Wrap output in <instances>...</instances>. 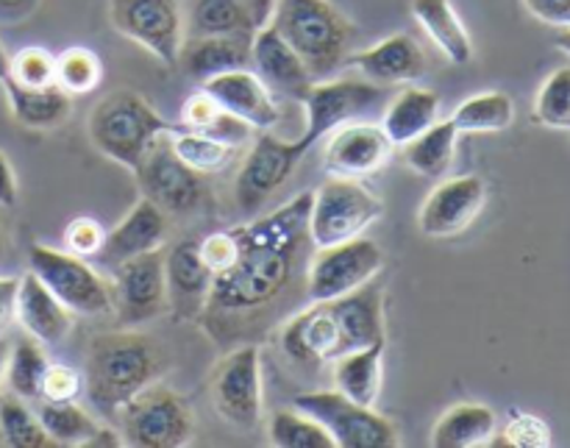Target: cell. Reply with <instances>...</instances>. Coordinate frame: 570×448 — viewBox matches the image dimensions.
I'll list each match as a JSON object with an SVG mask.
<instances>
[{"instance_id": "44", "label": "cell", "mask_w": 570, "mask_h": 448, "mask_svg": "<svg viewBox=\"0 0 570 448\" xmlns=\"http://www.w3.org/2000/svg\"><path fill=\"white\" fill-rule=\"evenodd\" d=\"M104 237V226L98 221H92V217H76L65 228V245L76 256H98Z\"/></svg>"}, {"instance_id": "6", "label": "cell", "mask_w": 570, "mask_h": 448, "mask_svg": "<svg viewBox=\"0 0 570 448\" xmlns=\"http://www.w3.org/2000/svg\"><path fill=\"white\" fill-rule=\"evenodd\" d=\"M384 206L371 189L356 178L328 176L312 189L309 243L312 249L348 243L362 237L382 217Z\"/></svg>"}, {"instance_id": "20", "label": "cell", "mask_w": 570, "mask_h": 448, "mask_svg": "<svg viewBox=\"0 0 570 448\" xmlns=\"http://www.w3.org/2000/svg\"><path fill=\"white\" fill-rule=\"evenodd\" d=\"M212 271L200 256L198 243L184 240L165 251V282H167V312L176 321H198L212 293Z\"/></svg>"}, {"instance_id": "27", "label": "cell", "mask_w": 570, "mask_h": 448, "mask_svg": "<svg viewBox=\"0 0 570 448\" xmlns=\"http://www.w3.org/2000/svg\"><path fill=\"white\" fill-rule=\"evenodd\" d=\"M440 117V95L426 87H406L384 111L382 128L393 148H404L432 128Z\"/></svg>"}, {"instance_id": "5", "label": "cell", "mask_w": 570, "mask_h": 448, "mask_svg": "<svg viewBox=\"0 0 570 448\" xmlns=\"http://www.w3.org/2000/svg\"><path fill=\"white\" fill-rule=\"evenodd\" d=\"M87 132L98 154L134 171L148 154L150 145L161 134L173 132V126L142 95L120 89V92H111L104 100H98V106L89 115Z\"/></svg>"}, {"instance_id": "53", "label": "cell", "mask_w": 570, "mask_h": 448, "mask_svg": "<svg viewBox=\"0 0 570 448\" xmlns=\"http://www.w3.org/2000/svg\"><path fill=\"white\" fill-rule=\"evenodd\" d=\"M6 360H9V349H6V343H0V382L6 377Z\"/></svg>"}, {"instance_id": "54", "label": "cell", "mask_w": 570, "mask_h": 448, "mask_svg": "<svg viewBox=\"0 0 570 448\" xmlns=\"http://www.w3.org/2000/svg\"><path fill=\"white\" fill-rule=\"evenodd\" d=\"M6 254V237H3V226H0V260H3Z\"/></svg>"}, {"instance_id": "31", "label": "cell", "mask_w": 570, "mask_h": 448, "mask_svg": "<svg viewBox=\"0 0 570 448\" xmlns=\"http://www.w3.org/2000/svg\"><path fill=\"white\" fill-rule=\"evenodd\" d=\"M460 143V132L451 120H438L432 128L404 145V162L412 173L423 178H440L451 171Z\"/></svg>"}, {"instance_id": "41", "label": "cell", "mask_w": 570, "mask_h": 448, "mask_svg": "<svg viewBox=\"0 0 570 448\" xmlns=\"http://www.w3.org/2000/svg\"><path fill=\"white\" fill-rule=\"evenodd\" d=\"M6 81L22 89L56 87V56L45 48H22L9 56V76Z\"/></svg>"}, {"instance_id": "14", "label": "cell", "mask_w": 570, "mask_h": 448, "mask_svg": "<svg viewBox=\"0 0 570 448\" xmlns=\"http://www.w3.org/2000/svg\"><path fill=\"white\" fill-rule=\"evenodd\" d=\"M111 310L126 329L142 327L167 312L165 249L134 256L111 267Z\"/></svg>"}, {"instance_id": "9", "label": "cell", "mask_w": 570, "mask_h": 448, "mask_svg": "<svg viewBox=\"0 0 570 448\" xmlns=\"http://www.w3.org/2000/svg\"><path fill=\"white\" fill-rule=\"evenodd\" d=\"M262 357L256 343H239L212 371V405L226 423L254 432L262 423Z\"/></svg>"}, {"instance_id": "22", "label": "cell", "mask_w": 570, "mask_h": 448, "mask_svg": "<svg viewBox=\"0 0 570 448\" xmlns=\"http://www.w3.org/2000/svg\"><path fill=\"white\" fill-rule=\"evenodd\" d=\"M167 232H170V223H167L165 212L156 204H150L148 198H139L134 210L106 234L104 245L98 251V260L104 265L115 267L120 262L134 260V256L165 249Z\"/></svg>"}, {"instance_id": "17", "label": "cell", "mask_w": 570, "mask_h": 448, "mask_svg": "<svg viewBox=\"0 0 570 448\" xmlns=\"http://www.w3.org/2000/svg\"><path fill=\"white\" fill-rule=\"evenodd\" d=\"M488 204V184L479 176H456L438 184L417 212V228L432 240L456 237L473 226Z\"/></svg>"}, {"instance_id": "28", "label": "cell", "mask_w": 570, "mask_h": 448, "mask_svg": "<svg viewBox=\"0 0 570 448\" xmlns=\"http://www.w3.org/2000/svg\"><path fill=\"white\" fill-rule=\"evenodd\" d=\"M3 89L11 117L22 128H31V132H53V128L65 126L70 120L72 100L65 89H22L11 81H3Z\"/></svg>"}, {"instance_id": "37", "label": "cell", "mask_w": 570, "mask_h": 448, "mask_svg": "<svg viewBox=\"0 0 570 448\" xmlns=\"http://www.w3.org/2000/svg\"><path fill=\"white\" fill-rule=\"evenodd\" d=\"M37 416L56 446H83L98 429L92 416L76 401H42Z\"/></svg>"}, {"instance_id": "15", "label": "cell", "mask_w": 570, "mask_h": 448, "mask_svg": "<svg viewBox=\"0 0 570 448\" xmlns=\"http://www.w3.org/2000/svg\"><path fill=\"white\" fill-rule=\"evenodd\" d=\"M387 98V87L373 81H354V78H337V81H315L306 95V128L298 137L301 148L309 154L323 137L345 123L356 120L373 106Z\"/></svg>"}, {"instance_id": "19", "label": "cell", "mask_w": 570, "mask_h": 448, "mask_svg": "<svg viewBox=\"0 0 570 448\" xmlns=\"http://www.w3.org/2000/svg\"><path fill=\"white\" fill-rule=\"evenodd\" d=\"M250 67L259 81L271 89V95L298 100V104H304L315 84L301 56L278 37L273 26L256 28L250 37Z\"/></svg>"}, {"instance_id": "42", "label": "cell", "mask_w": 570, "mask_h": 448, "mask_svg": "<svg viewBox=\"0 0 570 448\" xmlns=\"http://www.w3.org/2000/svg\"><path fill=\"white\" fill-rule=\"evenodd\" d=\"M490 446H510V448H549L551 446V429L543 418L527 416L518 412L504 432L499 438L490 440Z\"/></svg>"}, {"instance_id": "23", "label": "cell", "mask_w": 570, "mask_h": 448, "mask_svg": "<svg viewBox=\"0 0 570 448\" xmlns=\"http://www.w3.org/2000/svg\"><path fill=\"white\" fill-rule=\"evenodd\" d=\"M351 65L373 84H415L426 76V53L410 33H393L373 48L351 56Z\"/></svg>"}, {"instance_id": "30", "label": "cell", "mask_w": 570, "mask_h": 448, "mask_svg": "<svg viewBox=\"0 0 570 448\" xmlns=\"http://www.w3.org/2000/svg\"><path fill=\"white\" fill-rule=\"evenodd\" d=\"M499 429V418L484 405H454L440 416L432 429L434 448H479L490 446Z\"/></svg>"}, {"instance_id": "13", "label": "cell", "mask_w": 570, "mask_h": 448, "mask_svg": "<svg viewBox=\"0 0 570 448\" xmlns=\"http://www.w3.org/2000/svg\"><path fill=\"white\" fill-rule=\"evenodd\" d=\"M134 176H137V187L142 193V198H148L150 204L159 206L167 217H181L189 212L198 210L206 198L204 182L195 171H189L181 159L176 156L170 143V132L161 134L154 145L148 148V154L142 156L137 167H134Z\"/></svg>"}, {"instance_id": "52", "label": "cell", "mask_w": 570, "mask_h": 448, "mask_svg": "<svg viewBox=\"0 0 570 448\" xmlns=\"http://www.w3.org/2000/svg\"><path fill=\"white\" fill-rule=\"evenodd\" d=\"M6 76H9V53H6V48L0 45V84L6 81Z\"/></svg>"}, {"instance_id": "45", "label": "cell", "mask_w": 570, "mask_h": 448, "mask_svg": "<svg viewBox=\"0 0 570 448\" xmlns=\"http://www.w3.org/2000/svg\"><path fill=\"white\" fill-rule=\"evenodd\" d=\"M220 111H223L220 104H217L204 87H200L198 92H193L187 100H184L181 123L184 128H189V132H206V128L217 120Z\"/></svg>"}, {"instance_id": "1", "label": "cell", "mask_w": 570, "mask_h": 448, "mask_svg": "<svg viewBox=\"0 0 570 448\" xmlns=\"http://www.w3.org/2000/svg\"><path fill=\"white\" fill-rule=\"evenodd\" d=\"M309 193L265 217L234 226L237 254L212 279V293L198 323L215 343L239 345L276 327L306 299L309 262Z\"/></svg>"}, {"instance_id": "35", "label": "cell", "mask_w": 570, "mask_h": 448, "mask_svg": "<svg viewBox=\"0 0 570 448\" xmlns=\"http://www.w3.org/2000/svg\"><path fill=\"white\" fill-rule=\"evenodd\" d=\"M0 435L6 446L11 448H50L56 446L45 427L39 423L37 412L26 405V399L9 393H0Z\"/></svg>"}, {"instance_id": "38", "label": "cell", "mask_w": 570, "mask_h": 448, "mask_svg": "<svg viewBox=\"0 0 570 448\" xmlns=\"http://www.w3.org/2000/svg\"><path fill=\"white\" fill-rule=\"evenodd\" d=\"M104 81V61L95 50L67 48L65 53L56 56V87L65 89L67 95H89Z\"/></svg>"}, {"instance_id": "34", "label": "cell", "mask_w": 570, "mask_h": 448, "mask_svg": "<svg viewBox=\"0 0 570 448\" xmlns=\"http://www.w3.org/2000/svg\"><path fill=\"white\" fill-rule=\"evenodd\" d=\"M256 26L243 0H195V37H254Z\"/></svg>"}, {"instance_id": "47", "label": "cell", "mask_w": 570, "mask_h": 448, "mask_svg": "<svg viewBox=\"0 0 570 448\" xmlns=\"http://www.w3.org/2000/svg\"><path fill=\"white\" fill-rule=\"evenodd\" d=\"M17 288H20V279L0 276V338L9 332L17 318Z\"/></svg>"}, {"instance_id": "10", "label": "cell", "mask_w": 570, "mask_h": 448, "mask_svg": "<svg viewBox=\"0 0 570 448\" xmlns=\"http://www.w3.org/2000/svg\"><path fill=\"white\" fill-rule=\"evenodd\" d=\"M31 273L67 306L70 315L98 318L111 310V288L100 279L83 256L70 251H56L48 245H33L28 254Z\"/></svg>"}, {"instance_id": "43", "label": "cell", "mask_w": 570, "mask_h": 448, "mask_svg": "<svg viewBox=\"0 0 570 448\" xmlns=\"http://www.w3.org/2000/svg\"><path fill=\"white\" fill-rule=\"evenodd\" d=\"M83 393V377L70 366H48L39 384V399L42 401H76Z\"/></svg>"}, {"instance_id": "36", "label": "cell", "mask_w": 570, "mask_h": 448, "mask_svg": "<svg viewBox=\"0 0 570 448\" xmlns=\"http://www.w3.org/2000/svg\"><path fill=\"white\" fill-rule=\"evenodd\" d=\"M48 354L45 345L33 338H22L20 343L11 349L9 360H6V384L14 396L31 401L39 399V384H42V373L48 368Z\"/></svg>"}, {"instance_id": "24", "label": "cell", "mask_w": 570, "mask_h": 448, "mask_svg": "<svg viewBox=\"0 0 570 448\" xmlns=\"http://www.w3.org/2000/svg\"><path fill=\"white\" fill-rule=\"evenodd\" d=\"M14 315L22 332L28 338L39 340L42 345H59L67 338L72 323V315L67 312V306L31 271L20 279V288H17Z\"/></svg>"}, {"instance_id": "49", "label": "cell", "mask_w": 570, "mask_h": 448, "mask_svg": "<svg viewBox=\"0 0 570 448\" xmlns=\"http://www.w3.org/2000/svg\"><path fill=\"white\" fill-rule=\"evenodd\" d=\"M245 9H248L250 20H254L256 28L267 26L273 17V9H276V0H243Z\"/></svg>"}, {"instance_id": "16", "label": "cell", "mask_w": 570, "mask_h": 448, "mask_svg": "<svg viewBox=\"0 0 570 448\" xmlns=\"http://www.w3.org/2000/svg\"><path fill=\"white\" fill-rule=\"evenodd\" d=\"M304 156L306 150L301 148L298 139L284 143V139L273 137V134H262L254 143V148H250V154L245 156L237 184H234V198H237L239 212H245V215L259 212L262 204L278 187H284V182L293 176V171Z\"/></svg>"}, {"instance_id": "48", "label": "cell", "mask_w": 570, "mask_h": 448, "mask_svg": "<svg viewBox=\"0 0 570 448\" xmlns=\"http://www.w3.org/2000/svg\"><path fill=\"white\" fill-rule=\"evenodd\" d=\"M0 206H6V210L17 206V178L3 150H0Z\"/></svg>"}, {"instance_id": "29", "label": "cell", "mask_w": 570, "mask_h": 448, "mask_svg": "<svg viewBox=\"0 0 570 448\" xmlns=\"http://www.w3.org/2000/svg\"><path fill=\"white\" fill-rule=\"evenodd\" d=\"M332 366L337 393L362 407H376L384 382V343L340 357Z\"/></svg>"}, {"instance_id": "4", "label": "cell", "mask_w": 570, "mask_h": 448, "mask_svg": "<svg viewBox=\"0 0 570 448\" xmlns=\"http://www.w3.org/2000/svg\"><path fill=\"white\" fill-rule=\"evenodd\" d=\"M267 26L301 56L315 81L343 67L356 33L354 22L328 0H276Z\"/></svg>"}, {"instance_id": "12", "label": "cell", "mask_w": 570, "mask_h": 448, "mask_svg": "<svg viewBox=\"0 0 570 448\" xmlns=\"http://www.w3.org/2000/svg\"><path fill=\"white\" fill-rule=\"evenodd\" d=\"M109 22L120 37L148 50L165 67H178L184 14L178 0H109Z\"/></svg>"}, {"instance_id": "39", "label": "cell", "mask_w": 570, "mask_h": 448, "mask_svg": "<svg viewBox=\"0 0 570 448\" xmlns=\"http://www.w3.org/2000/svg\"><path fill=\"white\" fill-rule=\"evenodd\" d=\"M267 435L276 448H334L326 429L298 410H276L267 423Z\"/></svg>"}, {"instance_id": "21", "label": "cell", "mask_w": 570, "mask_h": 448, "mask_svg": "<svg viewBox=\"0 0 570 448\" xmlns=\"http://www.w3.org/2000/svg\"><path fill=\"white\" fill-rule=\"evenodd\" d=\"M204 89L212 98L220 104V109H226L228 115L239 117V120L248 123L250 128H259V132H271L282 120V109L273 100L271 89L259 81L254 70L243 67V70L220 72V76L204 81Z\"/></svg>"}, {"instance_id": "26", "label": "cell", "mask_w": 570, "mask_h": 448, "mask_svg": "<svg viewBox=\"0 0 570 448\" xmlns=\"http://www.w3.org/2000/svg\"><path fill=\"white\" fill-rule=\"evenodd\" d=\"M412 17L451 65H468L473 59L471 33L451 0H412Z\"/></svg>"}, {"instance_id": "18", "label": "cell", "mask_w": 570, "mask_h": 448, "mask_svg": "<svg viewBox=\"0 0 570 448\" xmlns=\"http://www.w3.org/2000/svg\"><path fill=\"white\" fill-rule=\"evenodd\" d=\"M390 154H393V143L382 126L351 120L328 134L326 150H323V171L328 176L362 182L382 171Z\"/></svg>"}, {"instance_id": "33", "label": "cell", "mask_w": 570, "mask_h": 448, "mask_svg": "<svg viewBox=\"0 0 570 448\" xmlns=\"http://www.w3.org/2000/svg\"><path fill=\"white\" fill-rule=\"evenodd\" d=\"M170 143L178 159H181L189 171L198 173V176H217V173H223L234 159H237L239 150L234 148V145L209 137V134L189 132V128H173Z\"/></svg>"}, {"instance_id": "32", "label": "cell", "mask_w": 570, "mask_h": 448, "mask_svg": "<svg viewBox=\"0 0 570 448\" xmlns=\"http://www.w3.org/2000/svg\"><path fill=\"white\" fill-rule=\"evenodd\" d=\"M449 120L460 134H499L515 120V104L507 92H482L462 100Z\"/></svg>"}, {"instance_id": "50", "label": "cell", "mask_w": 570, "mask_h": 448, "mask_svg": "<svg viewBox=\"0 0 570 448\" xmlns=\"http://www.w3.org/2000/svg\"><path fill=\"white\" fill-rule=\"evenodd\" d=\"M87 448H117V446H126V440H122V435H117L115 429H106V427H98L92 435L87 438Z\"/></svg>"}, {"instance_id": "46", "label": "cell", "mask_w": 570, "mask_h": 448, "mask_svg": "<svg viewBox=\"0 0 570 448\" xmlns=\"http://www.w3.org/2000/svg\"><path fill=\"white\" fill-rule=\"evenodd\" d=\"M523 6L546 26H570V0H523Z\"/></svg>"}, {"instance_id": "40", "label": "cell", "mask_w": 570, "mask_h": 448, "mask_svg": "<svg viewBox=\"0 0 570 448\" xmlns=\"http://www.w3.org/2000/svg\"><path fill=\"white\" fill-rule=\"evenodd\" d=\"M534 120L546 128L570 132V67L551 72L534 100Z\"/></svg>"}, {"instance_id": "3", "label": "cell", "mask_w": 570, "mask_h": 448, "mask_svg": "<svg viewBox=\"0 0 570 448\" xmlns=\"http://www.w3.org/2000/svg\"><path fill=\"white\" fill-rule=\"evenodd\" d=\"M165 371V351L139 332H109L92 340L83 371L89 405L104 418L120 416L122 407L142 393Z\"/></svg>"}, {"instance_id": "25", "label": "cell", "mask_w": 570, "mask_h": 448, "mask_svg": "<svg viewBox=\"0 0 570 448\" xmlns=\"http://www.w3.org/2000/svg\"><path fill=\"white\" fill-rule=\"evenodd\" d=\"M178 67L195 81H209L220 72L250 67V37H195L184 42Z\"/></svg>"}, {"instance_id": "7", "label": "cell", "mask_w": 570, "mask_h": 448, "mask_svg": "<svg viewBox=\"0 0 570 448\" xmlns=\"http://www.w3.org/2000/svg\"><path fill=\"white\" fill-rule=\"evenodd\" d=\"M293 410L321 423L337 448H395L401 446L399 429L373 407L345 399L337 390H312L293 399Z\"/></svg>"}, {"instance_id": "51", "label": "cell", "mask_w": 570, "mask_h": 448, "mask_svg": "<svg viewBox=\"0 0 570 448\" xmlns=\"http://www.w3.org/2000/svg\"><path fill=\"white\" fill-rule=\"evenodd\" d=\"M557 48H560L562 53L570 56V26L562 28V33H560V37H557Z\"/></svg>"}, {"instance_id": "11", "label": "cell", "mask_w": 570, "mask_h": 448, "mask_svg": "<svg viewBox=\"0 0 570 448\" xmlns=\"http://www.w3.org/2000/svg\"><path fill=\"white\" fill-rule=\"evenodd\" d=\"M382 267L384 251L367 237L312 249L306 262V301H328L354 293L373 282Z\"/></svg>"}, {"instance_id": "8", "label": "cell", "mask_w": 570, "mask_h": 448, "mask_svg": "<svg viewBox=\"0 0 570 448\" xmlns=\"http://www.w3.org/2000/svg\"><path fill=\"white\" fill-rule=\"evenodd\" d=\"M126 446L181 448L193 440L195 416L187 401L165 384H148L117 416Z\"/></svg>"}, {"instance_id": "2", "label": "cell", "mask_w": 570, "mask_h": 448, "mask_svg": "<svg viewBox=\"0 0 570 448\" xmlns=\"http://www.w3.org/2000/svg\"><path fill=\"white\" fill-rule=\"evenodd\" d=\"M387 343L384 288H365L328 301H309L282 329V351L304 368L328 366L354 351Z\"/></svg>"}]
</instances>
